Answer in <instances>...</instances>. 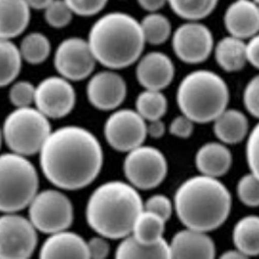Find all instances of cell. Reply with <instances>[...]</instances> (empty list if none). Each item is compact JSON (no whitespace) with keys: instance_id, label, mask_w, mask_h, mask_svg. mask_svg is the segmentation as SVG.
<instances>
[{"instance_id":"6da1fadb","label":"cell","mask_w":259,"mask_h":259,"mask_svg":"<svg viewBox=\"0 0 259 259\" xmlns=\"http://www.w3.org/2000/svg\"><path fill=\"white\" fill-rule=\"evenodd\" d=\"M39 153L44 176L57 188L66 190L90 186L98 177L104 161L98 139L77 125L52 131Z\"/></svg>"},{"instance_id":"7a4b0ae2","label":"cell","mask_w":259,"mask_h":259,"mask_svg":"<svg viewBox=\"0 0 259 259\" xmlns=\"http://www.w3.org/2000/svg\"><path fill=\"white\" fill-rule=\"evenodd\" d=\"M232 207L230 191L218 178H189L177 189L174 209L187 228L211 232L228 219Z\"/></svg>"},{"instance_id":"3957f363","label":"cell","mask_w":259,"mask_h":259,"mask_svg":"<svg viewBox=\"0 0 259 259\" xmlns=\"http://www.w3.org/2000/svg\"><path fill=\"white\" fill-rule=\"evenodd\" d=\"M139 192L122 181H110L92 193L87 204V223L98 235L118 240L130 235L143 210Z\"/></svg>"},{"instance_id":"277c9868","label":"cell","mask_w":259,"mask_h":259,"mask_svg":"<svg viewBox=\"0 0 259 259\" xmlns=\"http://www.w3.org/2000/svg\"><path fill=\"white\" fill-rule=\"evenodd\" d=\"M96 62L122 69L141 58L145 39L141 24L125 13H109L95 22L88 41Z\"/></svg>"},{"instance_id":"5b68a950","label":"cell","mask_w":259,"mask_h":259,"mask_svg":"<svg viewBox=\"0 0 259 259\" xmlns=\"http://www.w3.org/2000/svg\"><path fill=\"white\" fill-rule=\"evenodd\" d=\"M228 102L227 83L212 71H193L178 88V106L193 122H212L227 109Z\"/></svg>"},{"instance_id":"8992f818","label":"cell","mask_w":259,"mask_h":259,"mask_svg":"<svg viewBox=\"0 0 259 259\" xmlns=\"http://www.w3.org/2000/svg\"><path fill=\"white\" fill-rule=\"evenodd\" d=\"M38 189L37 170L26 156L0 154V212H17L27 208Z\"/></svg>"},{"instance_id":"52a82bcc","label":"cell","mask_w":259,"mask_h":259,"mask_svg":"<svg viewBox=\"0 0 259 259\" xmlns=\"http://www.w3.org/2000/svg\"><path fill=\"white\" fill-rule=\"evenodd\" d=\"M2 137L12 153L24 156L39 153L52 132L49 118L37 108H17L5 118Z\"/></svg>"},{"instance_id":"ba28073f","label":"cell","mask_w":259,"mask_h":259,"mask_svg":"<svg viewBox=\"0 0 259 259\" xmlns=\"http://www.w3.org/2000/svg\"><path fill=\"white\" fill-rule=\"evenodd\" d=\"M27 208L30 223L37 231L45 234L68 229L74 221L72 202L57 189L37 192Z\"/></svg>"},{"instance_id":"9c48e42d","label":"cell","mask_w":259,"mask_h":259,"mask_svg":"<svg viewBox=\"0 0 259 259\" xmlns=\"http://www.w3.org/2000/svg\"><path fill=\"white\" fill-rule=\"evenodd\" d=\"M123 171L135 189L148 190L158 187L167 176L168 164L164 154L150 146H139L127 153Z\"/></svg>"},{"instance_id":"30bf717a","label":"cell","mask_w":259,"mask_h":259,"mask_svg":"<svg viewBox=\"0 0 259 259\" xmlns=\"http://www.w3.org/2000/svg\"><path fill=\"white\" fill-rule=\"evenodd\" d=\"M37 243V230L28 219L16 212L0 215V259L28 258Z\"/></svg>"},{"instance_id":"8fae6325","label":"cell","mask_w":259,"mask_h":259,"mask_svg":"<svg viewBox=\"0 0 259 259\" xmlns=\"http://www.w3.org/2000/svg\"><path fill=\"white\" fill-rule=\"evenodd\" d=\"M147 122L137 111L121 109L107 118L104 134L108 144L117 152L128 153L143 145L147 138Z\"/></svg>"},{"instance_id":"7c38bea8","label":"cell","mask_w":259,"mask_h":259,"mask_svg":"<svg viewBox=\"0 0 259 259\" xmlns=\"http://www.w3.org/2000/svg\"><path fill=\"white\" fill-rule=\"evenodd\" d=\"M55 67L68 81H82L92 75L96 59L88 41L78 37L63 40L55 54Z\"/></svg>"},{"instance_id":"4fadbf2b","label":"cell","mask_w":259,"mask_h":259,"mask_svg":"<svg viewBox=\"0 0 259 259\" xmlns=\"http://www.w3.org/2000/svg\"><path fill=\"white\" fill-rule=\"evenodd\" d=\"M34 103L48 118H64L75 107L76 92L65 78L48 77L35 87Z\"/></svg>"},{"instance_id":"5bb4252c","label":"cell","mask_w":259,"mask_h":259,"mask_svg":"<svg viewBox=\"0 0 259 259\" xmlns=\"http://www.w3.org/2000/svg\"><path fill=\"white\" fill-rule=\"evenodd\" d=\"M172 46L176 56L182 61L197 64L211 56L213 37L206 25L191 21L182 24L175 30Z\"/></svg>"},{"instance_id":"9a60e30c","label":"cell","mask_w":259,"mask_h":259,"mask_svg":"<svg viewBox=\"0 0 259 259\" xmlns=\"http://www.w3.org/2000/svg\"><path fill=\"white\" fill-rule=\"evenodd\" d=\"M126 94V82L120 75L113 71L96 73L87 85L89 101L101 111L117 109L124 101Z\"/></svg>"},{"instance_id":"2e32d148","label":"cell","mask_w":259,"mask_h":259,"mask_svg":"<svg viewBox=\"0 0 259 259\" xmlns=\"http://www.w3.org/2000/svg\"><path fill=\"white\" fill-rule=\"evenodd\" d=\"M136 77L146 90L162 91L175 77V66L171 59L160 52H152L139 59Z\"/></svg>"},{"instance_id":"e0dca14e","label":"cell","mask_w":259,"mask_h":259,"mask_svg":"<svg viewBox=\"0 0 259 259\" xmlns=\"http://www.w3.org/2000/svg\"><path fill=\"white\" fill-rule=\"evenodd\" d=\"M168 244L170 258L212 259L217 252L214 242L207 232L190 228L177 232Z\"/></svg>"},{"instance_id":"ac0fdd59","label":"cell","mask_w":259,"mask_h":259,"mask_svg":"<svg viewBox=\"0 0 259 259\" xmlns=\"http://www.w3.org/2000/svg\"><path fill=\"white\" fill-rule=\"evenodd\" d=\"M224 25L230 35L239 39H249L257 35L259 10L252 0H236L226 10Z\"/></svg>"},{"instance_id":"d6986e66","label":"cell","mask_w":259,"mask_h":259,"mask_svg":"<svg viewBox=\"0 0 259 259\" xmlns=\"http://www.w3.org/2000/svg\"><path fill=\"white\" fill-rule=\"evenodd\" d=\"M41 258H89L87 242L82 236L67 229L50 234L42 245Z\"/></svg>"},{"instance_id":"ffe728a7","label":"cell","mask_w":259,"mask_h":259,"mask_svg":"<svg viewBox=\"0 0 259 259\" xmlns=\"http://www.w3.org/2000/svg\"><path fill=\"white\" fill-rule=\"evenodd\" d=\"M195 164L202 175L222 177L232 165V153L224 143L209 142L197 151Z\"/></svg>"},{"instance_id":"44dd1931","label":"cell","mask_w":259,"mask_h":259,"mask_svg":"<svg viewBox=\"0 0 259 259\" xmlns=\"http://www.w3.org/2000/svg\"><path fill=\"white\" fill-rule=\"evenodd\" d=\"M30 21V8L25 0H0V38L21 35Z\"/></svg>"},{"instance_id":"7402d4cb","label":"cell","mask_w":259,"mask_h":259,"mask_svg":"<svg viewBox=\"0 0 259 259\" xmlns=\"http://www.w3.org/2000/svg\"><path fill=\"white\" fill-rule=\"evenodd\" d=\"M213 132L224 144H238L247 137L248 120L241 111L225 109L213 120Z\"/></svg>"},{"instance_id":"603a6c76","label":"cell","mask_w":259,"mask_h":259,"mask_svg":"<svg viewBox=\"0 0 259 259\" xmlns=\"http://www.w3.org/2000/svg\"><path fill=\"white\" fill-rule=\"evenodd\" d=\"M246 43L234 36L223 38L214 49L218 64L226 72H237L247 63Z\"/></svg>"},{"instance_id":"cb8c5ba5","label":"cell","mask_w":259,"mask_h":259,"mask_svg":"<svg viewBox=\"0 0 259 259\" xmlns=\"http://www.w3.org/2000/svg\"><path fill=\"white\" fill-rule=\"evenodd\" d=\"M116 249L117 258H170L169 244L164 238L153 245H145L126 236Z\"/></svg>"},{"instance_id":"d4e9b609","label":"cell","mask_w":259,"mask_h":259,"mask_svg":"<svg viewBox=\"0 0 259 259\" xmlns=\"http://www.w3.org/2000/svg\"><path fill=\"white\" fill-rule=\"evenodd\" d=\"M235 247L247 257L259 253V219L257 215H247L241 219L233 229Z\"/></svg>"},{"instance_id":"484cf974","label":"cell","mask_w":259,"mask_h":259,"mask_svg":"<svg viewBox=\"0 0 259 259\" xmlns=\"http://www.w3.org/2000/svg\"><path fill=\"white\" fill-rule=\"evenodd\" d=\"M165 222L154 212L142 210L133 224L131 234L136 241L145 245H153L163 239Z\"/></svg>"},{"instance_id":"4316f807","label":"cell","mask_w":259,"mask_h":259,"mask_svg":"<svg viewBox=\"0 0 259 259\" xmlns=\"http://www.w3.org/2000/svg\"><path fill=\"white\" fill-rule=\"evenodd\" d=\"M22 57L10 39L0 38V88L14 82L22 69Z\"/></svg>"},{"instance_id":"83f0119b","label":"cell","mask_w":259,"mask_h":259,"mask_svg":"<svg viewBox=\"0 0 259 259\" xmlns=\"http://www.w3.org/2000/svg\"><path fill=\"white\" fill-rule=\"evenodd\" d=\"M167 109L168 101L161 91L146 90L137 96L136 111L147 121L162 118Z\"/></svg>"},{"instance_id":"f1b7e54d","label":"cell","mask_w":259,"mask_h":259,"mask_svg":"<svg viewBox=\"0 0 259 259\" xmlns=\"http://www.w3.org/2000/svg\"><path fill=\"white\" fill-rule=\"evenodd\" d=\"M20 54L22 59L29 64L43 63L51 54V43L48 37L33 32L25 36L20 46Z\"/></svg>"},{"instance_id":"f546056e","label":"cell","mask_w":259,"mask_h":259,"mask_svg":"<svg viewBox=\"0 0 259 259\" xmlns=\"http://www.w3.org/2000/svg\"><path fill=\"white\" fill-rule=\"evenodd\" d=\"M173 12L189 21L207 18L215 9L219 0H167Z\"/></svg>"},{"instance_id":"4dcf8cb0","label":"cell","mask_w":259,"mask_h":259,"mask_svg":"<svg viewBox=\"0 0 259 259\" xmlns=\"http://www.w3.org/2000/svg\"><path fill=\"white\" fill-rule=\"evenodd\" d=\"M140 24L146 43L161 45L171 35V24L169 20L161 14L153 12L146 16Z\"/></svg>"},{"instance_id":"1f68e13d","label":"cell","mask_w":259,"mask_h":259,"mask_svg":"<svg viewBox=\"0 0 259 259\" xmlns=\"http://www.w3.org/2000/svg\"><path fill=\"white\" fill-rule=\"evenodd\" d=\"M237 193L240 201L250 208H255L259 205L258 175L249 173L241 178L238 186Z\"/></svg>"},{"instance_id":"d6a6232c","label":"cell","mask_w":259,"mask_h":259,"mask_svg":"<svg viewBox=\"0 0 259 259\" xmlns=\"http://www.w3.org/2000/svg\"><path fill=\"white\" fill-rule=\"evenodd\" d=\"M73 12L64 0H53L45 9V20L55 28H62L70 24Z\"/></svg>"},{"instance_id":"836d02e7","label":"cell","mask_w":259,"mask_h":259,"mask_svg":"<svg viewBox=\"0 0 259 259\" xmlns=\"http://www.w3.org/2000/svg\"><path fill=\"white\" fill-rule=\"evenodd\" d=\"M35 87L27 81L15 82L9 92V99L17 108L30 106L34 103Z\"/></svg>"},{"instance_id":"e575fe53","label":"cell","mask_w":259,"mask_h":259,"mask_svg":"<svg viewBox=\"0 0 259 259\" xmlns=\"http://www.w3.org/2000/svg\"><path fill=\"white\" fill-rule=\"evenodd\" d=\"M143 209L154 212L167 222L173 213L174 205L171 200L163 194H155L151 196L143 204Z\"/></svg>"},{"instance_id":"d590c367","label":"cell","mask_w":259,"mask_h":259,"mask_svg":"<svg viewBox=\"0 0 259 259\" xmlns=\"http://www.w3.org/2000/svg\"><path fill=\"white\" fill-rule=\"evenodd\" d=\"M73 14L91 17L100 12L106 6L108 0H64Z\"/></svg>"},{"instance_id":"8d00e7d4","label":"cell","mask_w":259,"mask_h":259,"mask_svg":"<svg viewBox=\"0 0 259 259\" xmlns=\"http://www.w3.org/2000/svg\"><path fill=\"white\" fill-rule=\"evenodd\" d=\"M259 78L255 76L247 82L244 92V104L247 112L254 118H258Z\"/></svg>"},{"instance_id":"74e56055","label":"cell","mask_w":259,"mask_h":259,"mask_svg":"<svg viewBox=\"0 0 259 259\" xmlns=\"http://www.w3.org/2000/svg\"><path fill=\"white\" fill-rule=\"evenodd\" d=\"M246 156L250 172L258 175V125H255L248 134Z\"/></svg>"},{"instance_id":"f35d334b","label":"cell","mask_w":259,"mask_h":259,"mask_svg":"<svg viewBox=\"0 0 259 259\" xmlns=\"http://www.w3.org/2000/svg\"><path fill=\"white\" fill-rule=\"evenodd\" d=\"M193 121L185 115L178 116L174 118L169 126V131L173 136L178 138L187 139L193 133L194 125Z\"/></svg>"},{"instance_id":"ab89813d","label":"cell","mask_w":259,"mask_h":259,"mask_svg":"<svg viewBox=\"0 0 259 259\" xmlns=\"http://www.w3.org/2000/svg\"><path fill=\"white\" fill-rule=\"evenodd\" d=\"M89 258H106L110 253V245L106 241V238L102 236H96L87 242Z\"/></svg>"},{"instance_id":"60d3db41","label":"cell","mask_w":259,"mask_h":259,"mask_svg":"<svg viewBox=\"0 0 259 259\" xmlns=\"http://www.w3.org/2000/svg\"><path fill=\"white\" fill-rule=\"evenodd\" d=\"M259 38L258 35L252 36L246 44V59L253 67L258 68L259 65Z\"/></svg>"},{"instance_id":"b9f144b4","label":"cell","mask_w":259,"mask_h":259,"mask_svg":"<svg viewBox=\"0 0 259 259\" xmlns=\"http://www.w3.org/2000/svg\"><path fill=\"white\" fill-rule=\"evenodd\" d=\"M146 128H147V136L149 135L154 139H159L163 137L166 131L164 122L161 120V118L149 121Z\"/></svg>"},{"instance_id":"7bdbcfd3","label":"cell","mask_w":259,"mask_h":259,"mask_svg":"<svg viewBox=\"0 0 259 259\" xmlns=\"http://www.w3.org/2000/svg\"><path fill=\"white\" fill-rule=\"evenodd\" d=\"M167 0H138L142 8L149 12H156L164 6Z\"/></svg>"},{"instance_id":"ee69618b","label":"cell","mask_w":259,"mask_h":259,"mask_svg":"<svg viewBox=\"0 0 259 259\" xmlns=\"http://www.w3.org/2000/svg\"><path fill=\"white\" fill-rule=\"evenodd\" d=\"M28 7L35 10H45L53 0H25Z\"/></svg>"},{"instance_id":"f6af8a7d","label":"cell","mask_w":259,"mask_h":259,"mask_svg":"<svg viewBox=\"0 0 259 259\" xmlns=\"http://www.w3.org/2000/svg\"><path fill=\"white\" fill-rule=\"evenodd\" d=\"M222 258L225 259H245L247 258L245 254H243L241 251H239L237 248L226 250L221 255Z\"/></svg>"},{"instance_id":"bcb514c9","label":"cell","mask_w":259,"mask_h":259,"mask_svg":"<svg viewBox=\"0 0 259 259\" xmlns=\"http://www.w3.org/2000/svg\"><path fill=\"white\" fill-rule=\"evenodd\" d=\"M1 141H2V132H1V130H0V147H1Z\"/></svg>"},{"instance_id":"7dc6e473","label":"cell","mask_w":259,"mask_h":259,"mask_svg":"<svg viewBox=\"0 0 259 259\" xmlns=\"http://www.w3.org/2000/svg\"><path fill=\"white\" fill-rule=\"evenodd\" d=\"M252 1H254L255 3H258V0H252Z\"/></svg>"}]
</instances>
